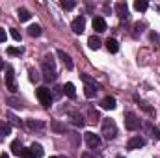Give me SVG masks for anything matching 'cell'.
I'll return each mask as SVG.
<instances>
[{
    "label": "cell",
    "instance_id": "28",
    "mask_svg": "<svg viewBox=\"0 0 160 158\" xmlns=\"http://www.w3.org/2000/svg\"><path fill=\"white\" fill-rule=\"evenodd\" d=\"M149 132L155 140H160V128H155V126H149Z\"/></svg>",
    "mask_w": 160,
    "mask_h": 158
},
{
    "label": "cell",
    "instance_id": "16",
    "mask_svg": "<svg viewBox=\"0 0 160 158\" xmlns=\"http://www.w3.org/2000/svg\"><path fill=\"white\" fill-rule=\"evenodd\" d=\"M9 149H11V153H13V155H21V153H22L21 140H13V141H11V145H9Z\"/></svg>",
    "mask_w": 160,
    "mask_h": 158
},
{
    "label": "cell",
    "instance_id": "12",
    "mask_svg": "<svg viewBox=\"0 0 160 158\" xmlns=\"http://www.w3.org/2000/svg\"><path fill=\"white\" fill-rule=\"evenodd\" d=\"M118 104H116V99L114 97H104L102 101H101V108H104V110H114Z\"/></svg>",
    "mask_w": 160,
    "mask_h": 158
},
{
    "label": "cell",
    "instance_id": "26",
    "mask_svg": "<svg viewBox=\"0 0 160 158\" xmlns=\"http://www.w3.org/2000/svg\"><path fill=\"white\" fill-rule=\"evenodd\" d=\"M8 52H9L11 56H21V54H22V48H17V47H9V48H8Z\"/></svg>",
    "mask_w": 160,
    "mask_h": 158
},
{
    "label": "cell",
    "instance_id": "32",
    "mask_svg": "<svg viewBox=\"0 0 160 158\" xmlns=\"http://www.w3.org/2000/svg\"><path fill=\"white\" fill-rule=\"evenodd\" d=\"M89 117H91V121L95 123V121H99V114H97L93 108H89Z\"/></svg>",
    "mask_w": 160,
    "mask_h": 158
},
{
    "label": "cell",
    "instance_id": "22",
    "mask_svg": "<svg viewBox=\"0 0 160 158\" xmlns=\"http://www.w3.org/2000/svg\"><path fill=\"white\" fill-rule=\"evenodd\" d=\"M134 7H136L138 11H145V9L149 7V4H147L145 0H136V2H134Z\"/></svg>",
    "mask_w": 160,
    "mask_h": 158
},
{
    "label": "cell",
    "instance_id": "31",
    "mask_svg": "<svg viewBox=\"0 0 160 158\" xmlns=\"http://www.w3.org/2000/svg\"><path fill=\"white\" fill-rule=\"evenodd\" d=\"M8 102H9V104H11L13 108H22V104H21V101H17V99H9Z\"/></svg>",
    "mask_w": 160,
    "mask_h": 158
},
{
    "label": "cell",
    "instance_id": "18",
    "mask_svg": "<svg viewBox=\"0 0 160 158\" xmlns=\"http://www.w3.org/2000/svg\"><path fill=\"white\" fill-rule=\"evenodd\" d=\"M28 34H30L32 37H39L41 34H43V30H41L39 24H32V26L28 28Z\"/></svg>",
    "mask_w": 160,
    "mask_h": 158
},
{
    "label": "cell",
    "instance_id": "29",
    "mask_svg": "<svg viewBox=\"0 0 160 158\" xmlns=\"http://www.w3.org/2000/svg\"><path fill=\"white\" fill-rule=\"evenodd\" d=\"M21 156H22V158H36V156H34V153H32V149H22Z\"/></svg>",
    "mask_w": 160,
    "mask_h": 158
},
{
    "label": "cell",
    "instance_id": "3",
    "mask_svg": "<svg viewBox=\"0 0 160 158\" xmlns=\"http://www.w3.org/2000/svg\"><path fill=\"white\" fill-rule=\"evenodd\" d=\"M36 95H38L39 102L45 108H48V106L52 104V93H50L48 87H38V89H36Z\"/></svg>",
    "mask_w": 160,
    "mask_h": 158
},
{
    "label": "cell",
    "instance_id": "14",
    "mask_svg": "<svg viewBox=\"0 0 160 158\" xmlns=\"http://www.w3.org/2000/svg\"><path fill=\"white\" fill-rule=\"evenodd\" d=\"M104 45H106V48H108V52H112V54H116V52L119 50V43H118L116 39H108L106 43H104Z\"/></svg>",
    "mask_w": 160,
    "mask_h": 158
},
{
    "label": "cell",
    "instance_id": "34",
    "mask_svg": "<svg viewBox=\"0 0 160 158\" xmlns=\"http://www.w3.org/2000/svg\"><path fill=\"white\" fill-rule=\"evenodd\" d=\"M52 128H54V130H58V132H63V130H65L60 123H52Z\"/></svg>",
    "mask_w": 160,
    "mask_h": 158
},
{
    "label": "cell",
    "instance_id": "21",
    "mask_svg": "<svg viewBox=\"0 0 160 158\" xmlns=\"http://www.w3.org/2000/svg\"><path fill=\"white\" fill-rule=\"evenodd\" d=\"M26 125H28L30 128H34V130H36V128H43V126H45V123H43V121H36V119H28V123H26Z\"/></svg>",
    "mask_w": 160,
    "mask_h": 158
},
{
    "label": "cell",
    "instance_id": "37",
    "mask_svg": "<svg viewBox=\"0 0 160 158\" xmlns=\"http://www.w3.org/2000/svg\"><path fill=\"white\" fill-rule=\"evenodd\" d=\"M9 119H11V123H15V125H21V121L15 117V116H9Z\"/></svg>",
    "mask_w": 160,
    "mask_h": 158
},
{
    "label": "cell",
    "instance_id": "24",
    "mask_svg": "<svg viewBox=\"0 0 160 158\" xmlns=\"http://www.w3.org/2000/svg\"><path fill=\"white\" fill-rule=\"evenodd\" d=\"M30 17H32V15H30L28 9H24V7L19 9V19H21V21H30Z\"/></svg>",
    "mask_w": 160,
    "mask_h": 158
},
{
    "label": "cell",
    "instance_id": "19",
    "mask_svg": "<svg viewBox=\"0 0 160 158\" xmlns=\"http://www.w3.org/2000/svg\"><path fill=\"white\" fill-rule=\"evenodd\" d=\"M80 78L84 80V82H86V86H91V87H95L97 91L101 89V84H97L95 80H91V78H89V77H88V75H80Z\"/></svg>",
    "mask_w": 160,
    "mask_h": 158
},
{
    "label": "cell",
    "instance_id": "6",
    "mask_svg": "<svg viewBox=\"0 0 160 158\" xmlns=\"http://www.w3.org/2000/svg\"><path fill=\"white\" fill-rule=\"evenodd\" d=\"M6 86L11 93L17 91V82H15V77H13V69H8L6 71Z\"/></svg>",
    "mask_w": 160,
    "mask_h": 158
},
{
    "label": "cell",
    "instance_id": "7",
    "mask_svg": "<svg viewBox=\"0 0 160 158\" xmlns=\"http://www.w3.org/2000/svg\"><path fill=\"white\" fill-rule=\"evenodd\" d=\"M71 28H73V32H75V34H82V32H84V28H86V19H84L82 15L77 17V19L73 21Z\"/></svg>",
    "mask_w": 160,
    "mask_h": 158
},
{
    "label": "cell",
    "instance_id": "1",
    "mask_svg": "<svg viewBox=\"0 0 160 158\" xmlns=\"http://www.w3.org/2000/svg\"><path fill=\"white\" fill-rule=\"evenodd\" d=\"M43 78L47 80V82H50V80H56L58 77V73H56V67H54V60H52V56L50 54H47L45 58H43Z\"/></svg>",
    "mask_w": 160,
    "mask_h": 158
},
{
    "label": "cell",
    "instance_id": "23",
    "mask_svg": "<svg viewBox=\"0 0 160 158\" xmlns=\"http://www.w3.org/2000/svg\"><path fill=\"white\" fill-rule=\"evenodd\" d=\"M11 132V125H6V123H0V140L2 136H8Z\"/></svg>",
    "mask_w": 160,
    "mask_h": 158
},
{
    "label": "cell",
    "instance_id": "33",
    "mask_svg": "<svg viewBox=\"0 0 160 158\" xmlns=\"http://www.w3.org/2000/svg\"><path fill=\"white\" fill-rule=\"evenodd\" d=\"M11 37L15 41H21V34H19V30H15V28H11Z\"/></svg>",
    "mask_w": 160,
    "mask_h": 158
},
{
    "label": "cell",
    "instance_id": "39",
    "mask_svg": "<svg viewBox=\"0 0 160 158\" xmlns=\"http://www.w3.org/2000/svg\"><path fill=\"white\" fill-rule=\"evenodd\" d=\"M4 69V62H2V58H0V71Z\"/></svg>",
    "mask_w": 160,
    "mask_h": 158
},
{
    "label": "cell",
    "instance_id": "13",
    "mask_svg": "<svg viewBox=\"0 0 160 158\" xmlns=\"http://www.w3.org/2000/svg\"><path fill=\"white\" fill-rule=\"evenodd\" d=\"M63 93H65L69 99H75V97H77V89H75V86H73L71 82H67V84L63 86Z\"/></svg>",
    "mask_w": 160,
    "mask_h": 158
},
{
    "label": "cell",
    "instance_id": "25",
    "mask_svg": "<svg viewBox=\"0 0 160 158\" xmlns=\"http://www.w3.org/2000/svg\"><path fill=\"white\" fill-rule=\"evenodd\" d=\"M75 6H77V4H75L73 0H63V2H62V7H63V9H73Z\"/></svg>",
    "mask_w": 160,
    "mask_h": 158
},
{
    "label": "cell",
    "instance_id": "35",
    "mask_svg": "<svg viewBox=\"0 0 160 158\" xmlns=\"http://www.w3.org/2000/svg\"><path fill=\"white\" fill-rule=\"evenodd\" d=\"M142 108H143L145 112H149V114H155V112H153V110H151V108H149V106L145 104V102H142Z\"/></svg>",
    "mask_w": 160,
    "mask_h": 158
},
{
    "label": "cell",
    "instance_id": "5",
    "mask_svg": "<svg viewBox=\"0 0 160 158\" xmlns=\"http://www.w3.org/2000/svg\"><path fill=\"white\" fill-rule=\"evenodd\" d=\"M84 138H86L88 147H91V149H95V147H99V145H101V138H99L95 132H86V134H84Z\"/></svg>",
    "mask_w": 160,
    "mask_h": 158
},
{
    "label": "cell",
    "instance_id": "36",
    "mask_svg": "<svg viewBox=\"0 0 160 158\" xmlns=\"http://www.w3.org/2000/svg\"><path fill=\"white\" fill-rule=\"evenodd\" d=\"M4 41H6V32L0 30V43H4Z\"/></svg>",
    "mask_w": 160,
    "mask_h": 158
},
{
    "label": "cell",
    "instance_id": "27",
    "mask_svg": "<svg viewBox=\"0 0 160 158\" xmlns=\"http://www.w3.org/2000/svg\"><path fill=\"white\" fill-rule=\"evenodd\" d=\"M84 89H86V97H88V99H91V97L97 93V89H95V87H91V86H86Z\"/></svg>",
    "mask_w": 160,
    "mask_h": 158
},
{
    "label": "cell",
    "instance_id": "4",
    "mask_svg": "<svg viewBox=\"0 0 160 158\" xmlns=\"http://www.w3.org/2000/svg\"><path fill=\"white\" fill-rule=\"evenodd\" d=\"M140 125H142V121L136 117V114H132V112L125 114V126L128 130H136V128H140Z\"/></svg>",
    "mask_w": 160,
    "mask_h": 158
},
{
    "label": "cell",
    "instance_id": "9",
    "mask_svg": "<svg viewBox=\"0 0 160 158\" xmlns=\"http://www.w3.org/2000/svg\"><path fill=\"white\" fill-rule=\"evenodd\" d=\"M56 54H58V58H60V60L63 62V65H65V67H67L69 71H71V69L75 67V63H73V60H71V56H69V54H65L63 50H58Z\"/></svg>",
    "mask_w": 160,
    "mask_h": 158
},
{
    "label": "cell",
    "instance_id": "40",
    "mask_svg": "<svg viewBox=\"0 0 160 158\" xmlns=\"http://www.w3.org/2000/svg\"><path fill=\"white\" fill-rule=\"evenodd\" d=\"M0 158H9V156H8L6 153H2V155H0Z\"/></svg>",
    "mask_w": 160,
    "mask_h": 158
},
{
    "label": "cell",
    "instance_id": "8",
    "mask_svg": "<svg viewBox=\"0 0 160 158\" xmlns=\"http://www.w3.org/2000/svg\"><path fill=\"white\" fill-rule=\"evenodd\" d=\"M93 30H95L97 34L106 32V21H104L102 17H95V19H93Z\"/></svg>",
    "mask_w": 160,
    "mask_h": 158
},
{
    "label": "cell",
    "instance_id": "38",
    "mask_svg": "<svg viewBox=\"0 0 160 158\" xmlns=\"http://www.w3.org/2000/svg\"><path fill=\"white\" fill-rule=\"evenodd\" d=\"M82 158H93V156H91L89 153H84V155H82Z\"/></svg>",
    "mask_w": 160,
    "mask_h": 158
},
{
    "label": "cell",
    "instance_id": "30",
    "mask_svg": "<svg viewBox=\"0 0 160 158\" xmlns=\"http://www.w3.org/2000/svg\"><path fill=\"white\" fill-rule=\"evenodd\" d=\"M30 80H32V82H38V80H39V73H38L36 69H30Z\"/></svg>",
    "mask_w": 160,
    "mask_h": 158
},
{
    "label": "cell",
    "instance_id": "10",
    "mask_svg": "<svg viewBox=\"0 0 160 158\" xmlns=\"http://www.w3.org/2000/svg\"><path fill=\"white\" fill-rule=\"evenodd\" d=\"M143 145H145V140L140 138V136H136V138H132V140L127 143V149H132V151H134V149H140V147H143Z\"/></svg>",
    "mask_w": 160,
    "mask_h": 158
},
{
    "label": "cell",
    "instance_id": "11",
    "mask_svg": "<svg viewBox=\"0 0 160 158\" xmlns=\"http://www.w3.org/2000/svg\"><path fill=\"white\" fill-rule=\"evenodd\" d=\"M116 13H118V17H121V19H127L128 17V6L125 2H118L116 4Z\"/></svg>",
    "mask_w": 160,
    "mask_h": 158
},
{
    "label": "cell",
    "instance_id": "42",
    "mask_svg": "<svg viewBox=\"0 0 160 158\" xmlns=\"http://www.w3.org/2000/svg\"><path fill=\"white\" fill-rule=\"evenodd\" d=\"M118 158H121V156H118Z\"/></svg>",
    "mask_w": 160,
    "mask_h": 158
},
{
    "label": "cell",
    "instance_id": "41",
    "mask_svg": "<svg viewBox=\"0 0 160 158\" xmlns=\"http://www.w3.org/2000/svg\"><path fill=\"white\" fill-rule=\"evenodd\" d=\"M50 158H65V156H50Z\"/></svg>",
    "mask_w": 160,
    "mask_h": 158
},
{
    "label": "cell",
    "instance_id": "17",
    "mask_svg": "<svg viewBox=\"0 0 160 158\" xmlns=\"http://www.w3.org/2000/svg\"><path fill=\"white\" fill-rule=\"evenodd\" d=\"M88 45H89V48H93V50H99V48H101V39H99L97 36H91V37L88 39Z\"/></svg>",
    "mask_w": 160,
    "mask_h": 158
},
{
    "label": "cell",
    "instance_id": "20",
    "mask_svg": "<svg viewBox=\"0 0 160 158\" xmlns=\"http://www.w3.org/2000/svg\"><path fill=\"white\" fill-rule=\"evenodd\" d=\"M69 116H71V119H73V123L75 125H78V126H82L86 121H84V117L80 116V114H77V112H69Z\"/></svg>",
    "mask_w": 160,
    "mask_h": 158
},
{
    "label": "cell",
    "instance_id": "2",
    "mask_svg": "<svg viewBox=\"0 0 160 158\" xmlns=\"http://www.w3.org/2000/svg\"><path fill=\"white\" fill-rule=\"evenodd\" d=\"M102 136L106 140H114L118 136V126H116L114 119H104L102 121Z\"/></svg>",
    "mask_w": 160,
    "mask_h": 158
},
{
    "label": "cell",
    "instance_id": "15",
    "mask_svg": "<svg viewBox=\"0 0 160 158\" xmlns=\"http://www.w3.org/2000/svg\"><path fill=\"white\" fill-rule=\"evenodd\" d=\"M32 153H34V156L36 158H41L43 155H45V149H43V145L41 143H32Z\"/></svg>",
    "mask_w": 160,
    "mask_h": 158
}]
</instances>
